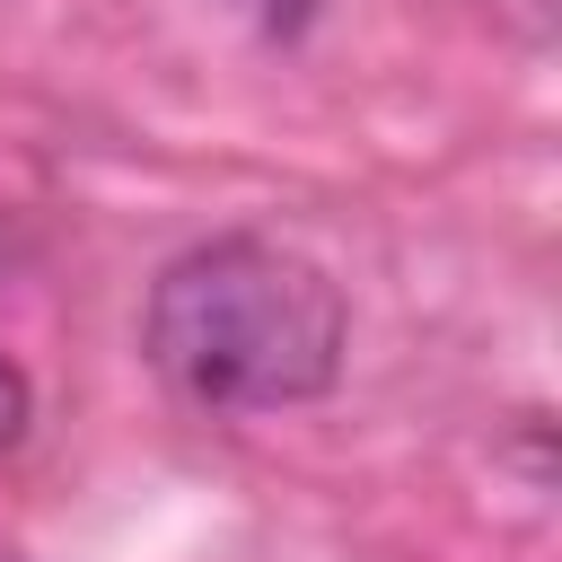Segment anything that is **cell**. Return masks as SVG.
<instances>
[{
    "label": "cell",
    "instance_id": "obj_1",
    "mask_svg": "<svg viewBox=\"0 0 562 562\" xmlns=\"http://www.w3.org/2000/svg\"><path fill=\"white\" fill-rule=\"evenodd\" d=\"M342 290L272 237H202L184 246L140 307L149 369L211 413H290L334 395L342 378Z\"/></svg>",
    "mask_w": 562,
    "mask_h": 562
},
{
    "label": "cell",
    "instance_id": "obj_2",
    "mask_svg": "<svg viewBox=\"0 0 562 562\" xmlns=\"http://www.w3.org/2000/svg\"><path fill=\"white\" fill-rule=\"evenodd\" d=\"M228 9H246V18H255V35L290 44V35H307V26H316V9H325V0H228Z\"/></svg>",
    "mask_w": 562,
    "mask_h": 562
},
{
    "label": "cell",
    "instance_id": "obj_4",
    "mask_svg": "<svg viewBox=\"0 0 562 562\" xmlns=\"http://www.w3.org/2000/svg\"><path fill=\"white\" fill-rule=\"evenodd\" d=\"M0 562H9V553H0Z\"/></svg>",
    "mask_w": 562,
    "mask_h": 562
},
{
    "label": "cell",
    "instance_id": "obj_3",
    "mask_svg": "<svg viewBox=\"0 0 562 562\" xmlns=\"http://www.w3.org/2000/svg\"><path fill=\"white\" fill-rule=\"evenodd\" d=\"M26 422H35V386H26V369L0 351V448H18Z\"/></svg>",
    "mask_w": 562,
    "mask_h": 562
}]
</instances>
